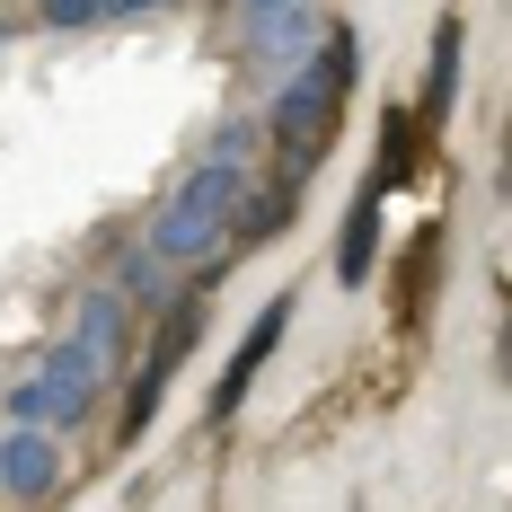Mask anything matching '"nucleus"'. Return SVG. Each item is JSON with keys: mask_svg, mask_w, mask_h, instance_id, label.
<instances>
[{"mask_svg": "<svg viewBox=\"0 0 512 512\" xmlns=\"http://www.w3.org/2000/svg\"><path fill=\"white\" fill-rule=\"evenodd\" d=\"M239 212H248V168L204 159L195 177H177V186H168V204L151 212V239H142V248H151L168 274H177V265H204V256L230 248Z\"/></svg>", "mask_w": 512, "mask_h": 512, "instance_id": "nucleus-1", "label": "nucleus"}, {"mask_svg": "<svg viewBox=\"0 0 512 512\" xmlns=\"http://www.w3.org/2000/svg\"><path fill=\"white\" fill-rule=\"evenodd\" d=\"M354 27H336L327 36V53L318 62H301V80L274 98V151H283V186L301 177V168H318L327 159V133H336V106H345V89H354Z\"/></svg>", "mask_w": 512, "mask_h": 512, "instance_id": "nucleus-2", "label": "nucleus"}, {"mask_svg": "<svg viewBox=\"0 0 512 512\" xmlns=\"http://www.w3.org/2000/svg\"><path fill=\"white\" fill-rule=\"evenodd\" d=\"M106 371H115V362H106L89 336H62V345L45 354V371L9 389V424H36V433H45V424H80Z\"/></svg>", "mask_w": 512, "mask_h": 512, "instance_id": "nucleus-3", "label": "nucleus"}, {"mask_svg": "<svg viewBox=\"0 0 512 512\" xmlns=\"http://www.w3.org/2000/svg\"><path fill=\"white\" fill-rule=\"evenodd\" d=\"M283 327H292V301H265V309H256L248 345L230 354V371H221V389H212V424H230V415L248 407V389H256V371H265V354L283 345Z\"/></svg>", "mask_w": 512, "mask_h": 512, "instance_id": "nucleus-4", "label": "nucleus"}, {"mask_svg": "<svg viewBox=\"0 0 512 512\" xmlns=\"http://www.w3.org/2000/svg\"><path fill=\"white\" fill-rule=\"evenodd\" d=\"M53 477H62V451H53V433H36V424H18L9 442H0V486L9 495H53Z\"/></svg>", "mask_w": 512, "mask_h": 512, "instance_id": "nucleus-5", "label": "nucleus"}, {"mask_svg": "<svg viewBox=\"0 0 512 512\" xmlns=\"http://www.w3.org/2000/svg\"><path fill=\"white\" fill-rule=\"evenodd\" d=\"M380 204H389V177H362L354 212H345V239H336V283H371V248H380Z\"/></svg>", "mask_w": 512, "mask_h": 512, "instance_id": "nucleus-6", "label": "nucleus"}, {"mask_svg": "<svg viewBox=\"0 0 512 512\" xmlns=\"http://www.w3.org/2000/svg\"><path fill=\"white\" fill-rule=\"evenodd\" d=\"M71 336H89V345L115 362V345H124V301H115V292H89V301H80V318H71Z\"/></svg>", "mask_w": 512, "mask_h": 512, "instance_id": "nucleus-7", "label": "nucleus"}, {"mask_svg": "<svg viewBox=\"0 0 512 512\" xmlns=\"http://www.w3.org/2000/svg\"><path fill=\"white\" fill-rule=\"evenodd\" d=\"M248 45L256 53H292V45H309V0H292V9H265L248 27Z\"/></svg>", "mask_w": 512, "mask_h": 512, "instance_id": "nucleus-8", "label": "nucleus"}, {"mask_svg": "<svg viewBox=\"0 0 512 512\" xmlns=\"http://www.w3.org/2000/svg\"><path fill=\"white\" fill-rule=\"evenodd\" d=\"M451 98H460V18H442V36H433V89H424V106L442 115Z\"/></svg>", "mask_w": 512, "mask_h": 512, "instance_id": "nucleus-9", "label": "nucleus"}, {"mask_svg": "<svg viewBox=\"0 0 512 512\" xmlns=\"http://www.w3.org/2000/svg\"><path fill=\"white\" fill-rule=\"evenodd\" d=\"M168 292H177V283H168V265H159L151 248H142V256H124V292H115V301H142V309H159Z\"/></svg>", "mask_w": 512, "mask_h": 512, "instance_id": "nucleus-10", "label": "nucleus"}, {"mask_svg": "<svg viewBox=\"0 0 512 512\" xmlns=\"http://www.w3.org/2000/svg\"><path fill=\"white\" fill-rule=\"evenodd\" d=\"M53 27H89V18H106V0H45Z\"/></svg>", "mask_w": 512, "mask_h": 512, "instance_id": "nucleus-11", "label": "nucleus"}, {"mask_svg": "<svg viewBox=\"0 0 512 512\" xmlns=\"http://www.w3.org/2000/svg\"><path fill=\"white\" fill-rule=\"evenodd\" d=\"M124 9H159V0H106V18H124Z\"/></svg>", "mask_w": 512, "mask_h": 512, "instance_id": "nucleus-12", "label": "nucleus"}, {"mask_svg": "<svg viewBox=\"0 0 512 512\" xmlns=\"http://www.w3.org/2000/svg\"><path fill=\"white\" fill-rule=\"evenodd\" d=\"M239 9H248V18H265V9H292V0H239Z\"/></svg>", "mask_w": 512, "mask_h": 512, "instance_id": "nucleus-13", "label": "nucleus"}]
</instances>
